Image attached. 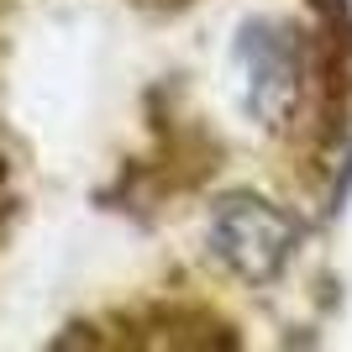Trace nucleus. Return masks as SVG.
<instances>
[{
  "instance_id": "f257e3e1",
  "label": "nucleus",
  "mask_w": 352,
  "mask_h": 352,
  "mask_svg": "<svg viewBox=\"0 0 352 352\" xmlns=\"http://www.w3.org/2000/svg\"><path fill=\"white\" fill-rule=\"evenodd\" d=\"M142 6H158V11H174V6H190V0H142Z\"/></svg>"
}]
</instances>
